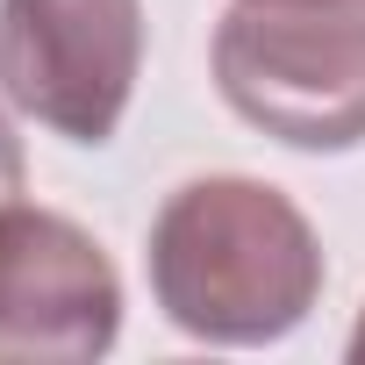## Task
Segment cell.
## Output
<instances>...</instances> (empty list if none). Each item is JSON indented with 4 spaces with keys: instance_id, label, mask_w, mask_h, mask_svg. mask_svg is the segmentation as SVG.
<instances>
[{
    "instance_id": "1",
    "label": "cell",
    "mask_w": 365,
    "mask_h": 365,
    "mask_svg": "<svg viewBox=\"0 0 365 365\" xmlns=\"http://www.w3.org/2000/svg\"><path fill=\"white\" fill-rule=\"evenodd\" d=\"M150 301L194 344H279L322 301V244L308 215L244 172H208L165 194L150 222Z\"/></svg>"
},
{
    "instance_id": "2",
    "label": "cell",
    "mask_w": 365,
    "mask_h": 365,
    "mask_svg": "<svg viewBox=\"0 0 365 365\" xmlns=\"http://www.w3.org/2000/svg\"><path fill=\"white\" fill-rule=\"evenodd\" d=\"M215 86L287 150H358L365 0H230L215 22Z\"/></svg>"
},
{
    "instance_id": "3",
    "label": "cell",
    "mask_w": 365,
    "mask_h": 365,
    "mask_svg": "<svg viewBox=\"0 0 365 365\" xmlns=\"http://www.w3.org/2000/svg\"><path fill=\"white\" fill-rule=\"evenodd\" d=\"M143 72V0H0V93L65 143H115Z\"/></svg>"
},
{
    "instance_id": "4",
    "label": "cell",
    "mask_w": 365,
    "mask_h": 365,
    "mask_svg": "<svg viewBox=\"0 0 365 365\" xmlns=\"http://www.w3.org/2000/svg\"><path fill=\"white\" fill-rule=\"evenodd\" d=\"M122 336L115 258L58 208H0V358L93 365Z\"/></svg>"
},
{
    "instance_id": "5",
    "label": "cell",
    "mask_w": 365,
    "mask_h": 365,
    "mask_svg": "<svg viewBox=\"0 0 365 365\" xmlns=\"http://www.w3.org/2000/svg\"><path fill=\"white\" fill-rule=\"evenodd\" d=\"M22 179H29L22 136H15V122H8V115H0V208H15V201H22Z\"/></svg>"
},
{
    "instance_id": "6",
    "label": "cell",
    "mask_w": 365,
    "mask_h": 365,
    "mask_svg": "<svg viewBox=\"0 0 365 365\" xmlns=\"http://www.w3.org/2000/svg\"><path fill=\"white\" fill-rule=\"evenodd\" d=\"M344 351H351V358L365 365V308H358V329H351V344H344Z\"/></svg>"
}]
</instances>
